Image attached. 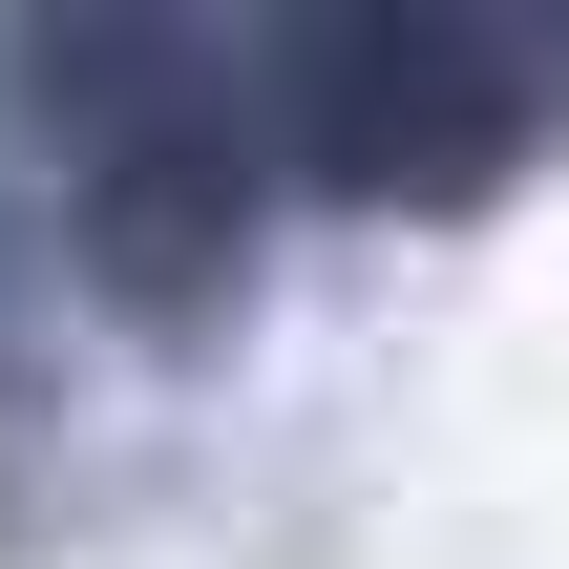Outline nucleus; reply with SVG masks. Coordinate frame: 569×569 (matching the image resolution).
<instances>
[{
	"mask_svg": "<svg viewBox=\"0 0 569 569\" xmlns=\"http://www.w3.org/2000/svg\"><path fill=\"white\" fill-rule=\"evenodd\" d=\"M253 127H274V169H317L359 211H401V190L443 211V190H486L528 148V42L443 21V0H359V21H296L253 63Z\"/></svg>",
	"mask_w": 569,
	"mask_h": 569,
	"instance_id": "nucleus-1",
	"label": "nucleus"
},
{
	"mask_svg": "<svg viewBox=\"0 0 569 569\" xmlns=\"http://www.w3.org/2000/svg\"><path fill=\"white\" fill-rule=\"evenodd\" d=\"M253 169H274L253 84H232V106H169V127H127V148H63V253H84L127 317H211V296L253 274Z\"/></svg>",
	"mask_w": 569,
	"mask_h": 569,
	"instance_id": "nucleus-2",
	"label": "nucleus"
}]
</instances>
